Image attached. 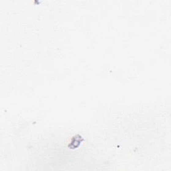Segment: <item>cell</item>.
<instances>
[{"mask_svg":"<svg viewBox=\"0 0 171 171\" xmlns=\"http://www.w3.org/2000/svg\"><path fill=\"white\" fill-rule=\"evenodd\" d=\"M83 140L82 138L80 136V135H77L74 136L73 139H72L71 143L69 144V147H70L71 148H77L79 144L81 143V142Z\"/></svg>","mask_w":171,"mask_h":171,"instance_id":"6da1fadb","label":"cell"}]
</instances>
